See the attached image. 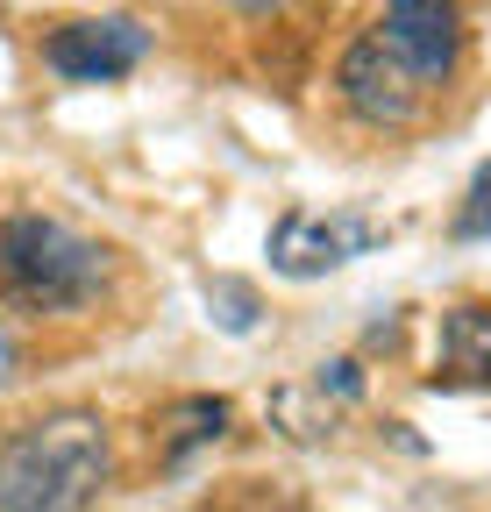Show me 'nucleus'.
<instances>
[{
	"label": "nucleus",
	"instance_id": "nucleus-1",
	"mask_svg": "<svg viewBox=\"0 0 491 512\" xmlns=\"http://www.w3.org/2000/svg\"><path fill=\"white\" fill-rule=\"evenodd\" d=\"M114 477L100 413H50L0 441V505L8 512H72L93 505Z\"/></svg>",
	"mask_w": 491,
	"mask_h": 512
},
{
	"label": "nucleus",
	"instance_id": "nucleus-2",
	"mask_svg": "<svg viewBox=\"0 0 491 512\" xmlns=\"http://www.w3.org/2000/svg\"><path fill=\"white\" fill-rule=\"evenodd\" d=\"M107 249L57 214L0 221V292L22 313H79L107 292Z\"/></svg>",
	"mask_w": 491,
	"mask_h": 512
},
{
	"label": "nucleus",
	"instance_id": "nucleus-3",
	"mask_svg": "<svg viewBox=\"0 0 491 512\" xmlns=\"http://www.w3.org/2000/svg\"><path fill=\"white\" fill-rule=\"evenodd\" d=\"M335 93H342V107H349L363 128H378V136H399V128H413L420 107H427V86L385 50L378 29H363V36L335 57Z\"/></svg>",
	"mask_w": 491,
	"mask_h": 512
},
{
	"label": "nucleus",
	"instance_id": "nucleus-4",
	"mask_svg": "<svg viewBox=\"0 0 491 512\" xmlns=\"http://www.w3.org/2000/svg\"><path fill=\"white\" fill-rule=\"evenodd\" d=\"M36 50H43L50 72L72 79V86H114L150 57V29L136 15H79V22H57Z\"/></svg>",
	"mask_w": 491,
	"mask_h": 512
},
{
	"label": "nucleus",
	"instance_id": "nucleus-5",
	"mask_svg": "<svg viewBox=\"0 0 491 512\" xmlns=\"http://www.w3.org/2000/svg\"><path fill=\"white\" fill-rule=\"evenodd\" d=\"M385 242V228L371 221V214H314V207H292V214H278V228H271V271L278 278H328V271H342L349 256H363V249H378Z\"/></svg>",
	"mask_w": 491,
	"mask_h": 512
},
{
	"label": "nucleus",
	"instance_id": "nucleus-6",
	"mask_svg": "<svg viewBox=\"0 0 491 512\" xmlns=\"http://www.w3.org/2000/svg\"><path fill=\"white\" fill-rule=\"evenodd\" d=\"M378 36H385V50L427 93L449 86L456 64H463V8H456V0H385Z\"/></svg>",
	"mask_w": 491,
	"mask_h": 512
},
{
	"label": "nucleus",
	"instance_id": "nucleus-7",
	"mask_svg": "<svg viewBox=\"0 0 491 512\" xmlns=\"http://www.w3.org/2000/svg\"><path fill=\"white\" fill-rule=\"evenodd\" d=\"M427 392H491V306L463 299L442 313V349Z\"/></svg>",
	"mask_w": 491,
	"mask_h": 512
},
{
	"label": "nucleus",
	"instance_id": "nucleus-8",
	"mask_svg": "<svg viewBox=\"0 0 491 512\" xmlns=\"http://www.w3.org/2000/svg\"><path fill=\"white\" fill-rule=\"evenodd\" d=\"M228 434V399H178L171 413H164V427H157V441H164V470H178L193 456V448H214Z\"/></svg>",
	"mask_w": 491,
	"mask_h": 512
},
{
	"label": "nucleus",
	"instance_id": "nucleus-9",
	"mask_svg": "<svg viewBox=\"0 0 491 512\" xmlns=\"http://www.w3.org/2000/svg\"><path fill=\"white\" fill-rule=\"evenodd\" d=\"M271 420H278L285 441L314 448V441L335 434V399L321 392V384H278V392H271Z\"/></svg>",
	"mask_w": 491,
	"mask_h": 512
},
{
	"label": "nucleus",
	"instance_id": "nucleus-10",
	"mask_svg": "<svg viewBox=\"0 0 491 512\" xmlns=\"http://www.w3.org/2000/svg\"><path fill=\"white\" fill-rule=\"evenodd\" d=\"M207 313H214V328L250 335L257 313H264V299H257V285H242V278H207Z\"/></svg>",
	"mask_w": 491,
	"mask_h": 512
},
{
	"label": "nucleus",
	"instance_id": "nucleus-11",
	"mask_svg": "<svg viewBox=\"0 0 491 512\" xmlns=\"http://www.w3.org/2000/svg\"><path fill=\"white\" fill-rule=\"evenodd\" d=\"M314 384H321L335 406H356V399H363V363H356V356H335V363L314 370Z\"/></svg>",
	"mask_w": 491,
	"mask_h": 512
},
{
	"label": "nucleus",
	"instance_id": "nucleus-12",
	"mask_svg": "<svg viewBox=\"0 0 491 512\" xmlns=\"http://www.w3.org/2000/svg\"><path fill=\"white\" fill-rule=\"evenodd\" d=\"M456 235H491V164L470 178V200L456 214Z\"/></svg>",
	"mask_w": 491,
	"mask_h": 512
},
{
	"label": "nucleus",
	"instance_id": "nucleus-13",
	"mask_svg": "<svg viewBox=\"0 0 491 512\" xmlns=\"http://www.w3.org/2000/svg\"><path fill=\"white\" fill-rule=\"evenodd\" d=\"M8 377H15V342L0 335V384H8Z\"/></svg>",
	"mask_w": 491,
	"mask_h": 512
}]
</instances>
